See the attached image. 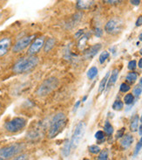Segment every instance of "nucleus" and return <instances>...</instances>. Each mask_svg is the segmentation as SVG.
<instances>
[{
	"mask_svg": "<svg viewBox=\"0 0 142 160\" xmlns=\"http://www.w3.org/2000/svg\"><path fill=\"white\" fill-rule=\"evenodd\" d=\"M39 58L36 56H29L22 58L14 64L12 70L16 74H23L32 70L39 64Z\"/></svg>",
	"mask_w": 142,
	"mask_h": 160,
	"instance_id": "f257e3e1",
	"label": "nucleus"
},
{
	"mask_svg": "<svg viewBox=\"0 0 142 160\" xmlns=\"http://www.w3.org/2000/svg\"><path fill=\"white\" fill-rule=\"evenodd\" d=\"M65 122H66V117H65V114H63V113L57 114L56 116L53 117L50 129H49V133H48L49 138H54L64 128Z\"/></svg>",
	"mask_w": 142,
	"mask_h": 160,
	"instance_id": "f03ea898",
	"label": "nucleus"
},
{
	"mask_svg": "<svg viewBox=\"0 0 142 160\" xmlns=\"http://www.w3.org/2000/svg\"><path fill=\"white\" fill-rule=\"evenodd\" d=\"M59 85V81L58 79L54 77L45 80V82L39 86V88L37 90V95L39 96H45V95L50 94L52 90H54Z\"/></svg>",
	"mask_w": 142,
	"mask_h": 160,
	"instance_id": "7ed1b4c3",
	"label": "nucleus"
},
{
	"mask_svg": "<svg viewBox=\"0 0 142 160\" xmlns=\"http://www.w3.org/2000/svg\"><path fill=\"white\" fill-rule=\"evenodd\" d=\"M22 150V145L19 143H13L0 149V160H8L14 157Z\"/></svg>",
	"mask_w": 142,
	"mask_h": 160,
	"instance_id": "20e7f679",
	"label": "nucleus"
},
{
	"mask_svg": "<svg viewBox=\"0 0 142 160\" xmlns=\"http://www.w3.org/2000/svg\"><path fill=\"white\" fill-rule=\"evenodd\" d=\"M26 125V120L23 117H15L4 124L5 130L11 133H16L23 130Z\"/></svg>",
	"mask_w": 142,
	"mask_h": 160,
	"instance_id": "39448f33",
	"label": "nucleus"
},
{
	"mask_svg": "<svg viewBox=\"0 0 142 160\" xmlns=\"http://www.w3.org/2000/svg\"><path fill=\"white\" fill-rule=\"evenodd\" d=\"M86 132V123L84 122H78L73 131V138L71 140V147L76 148L79 144Z\"/></svg>",
	"mask_w": 142,
	"mask_h": 160,
	"instance_id": "423d86ee",
	"label": "nucleus"
},
{
	"mask_svg": "<svg viewBox=\"0 0 142 160\" xmlns=\"http://www.w3.org/2000/svg\"><path fill=\"white\" fill-rule=\"evenodd\" d=\"M123 28V21L119 18L110 19L105 26V31L109 34L115 35L120 33Z\"/></svg>",
	"mask_w": 142,
	"mask_h": 160,
	"instance_id": "0eeeda50",
	"label": "nucleus"
},
{
	"mask_svg": "<svg viewBox=\"0 0 142 160\" xmlns=\"http://www.w3.org/2000/svg\"><path fill=\"white\" fill-rule=\"evenodd\" d=\"M35 35H30V36H26L23 37L20 39H18L16 44L14 45L12 48V51L14 52H18L23 51L26 48H27L29 45L31 44L32 39H34Z\"/></svg>",
	"mask_w": 142,
	"mask_h": 160,
	"instance_id": "6e6552de",
	"label": "nucleus"
},
{
	"mask_svg": "<svg viewBox=\"0 0 142 160\" xmlns=\"http://www.w3.org/2000/svg\"><path fill=\"white\" fill-rule=\"evenodd\" d=\"M44 42H45V38L44 37L37 38L31 44L30 48L28 49L27 53L30 56H34L35 54L38 53L40 51V49L42 48V47L44 46Z\"/></svg>",
	"mask_w": 142,
	"mask_h": 160,
	"instance_id": "1a4fd4ad",
	"label": "nucleus"
},
{
	"mask_svg": "<svg viewBox=\"0 0 142 160\" xmlns=\"http://www.w3.org/2000/svg\"><path fill=\"white\" fill-rule=\"evenodd\" d=\"M12 40L10 38H4L0 39V56L5 55L11 48Z\"/></svg>",
	"mask_w": 142,
	"mask_h": 160,
	"instance_id": "9d476101",
	"label": "nucleus"
},
{
	"mask_svg": "<svg viewBox=\"0 0 142 160\" xmlns=\"http://www.w3.org/2000/svg\"><path fill=\"white\" fill-rule=\"evenodd\" d=\"M102 46L101 44H96V45H93L92 47H91L89 49H87L86 51V58L87 59H90V58H92L94 57L99 50L101 49Z\"/></svg>",
	"mask_w": 142,
	"mask_h": 160,
	"instance_id": "9b49d317",
	"label": "nucleus"
},
{
	"mask_svg": "<svg viewBox=\"0 0 142 160\" xmlns=\"http://www.w3.org/2000/svg\"><path fill=\"white\" fill-rule=\"evenodd\" d=\"M134 143V137L131 135H125L124 138L121 139V144L123 149H127L131 146V144Z\"/></svg>",
	"mask_w": 142,
	"mask_h": 160,
	"instance_id": "f8f14e48",
	"label": "nucleus"
},
{
	"mask_svg": "<svg viewBox=\"0 0 142 160\" xmlns=\"http://www.w3.org/2000/svg\"><path fill=\"white\" fill-rule=\"evenodd\" d=\"M118 75H119V69L112 70V74L110 76V78L108 79V83H107V88H111L112 86H113L116 82L117 79H118Z\"/></svg>",
	"mask_w": 142,
	"mask_h": 160,
	"instance_id": "ddd939ff",
	"label": "nucleus"
},
{
	"mask_svg": "<svg viewBox=\"0 0 142 160\" xmlns=\"http://www.w3.org/2000/svg\"><path fill=\"white\" fill-rule=\"evenodd\" d=\"M93 3H94L93 1H78L77 8L79 10H86V9L90 8Z\"/></svg>",
	"mask_w": 142,
	"mask_h": 160,
	"instance_id": "4468645a",
	"label": "nucleus"
},
{
	"mask_svg": "<svg viewBox=\"0 0 142 160\" xmlns=\"http://www.w3.org/2000/svg\"><path fill=\"white\" fill-rule=\"evenodd\" d=\"M139 122H140V118H139L138 115H135L134 117H133L132 120H131V124H130V129L133 132H135L138 130Z\"/></svg>",
	"mask_w": 142,
	"mask_h": 160,
	"instance_id": "2eb2a0df",
	"label": "nucleus"
},
{
	"mask_svg": "<svg viewBox=\"0 0 142 160\" xmlns=\"http://www.w3.org/2000/svg\"><path fill=\"white\" fill-rule=\"evenodd\" d=\"M88 39H89V34H86L84 35V36H82V37H80V39L78 41V48L80 50H84V48H85V46H86Z\"/></svg>",
	"mask_w": 142,
	"mask_h": 160,
	"instance_id": "dca6fc26",
	"label": "nucleus"
},
{
	"mask_svg": "<svg viewBox=\"0 0 142 160\" xmlns=\"http://www.w3.org/2000/svg\"><path fill=\"white\" fill-rule=\"evenodd\" d=\"M54 44H55V39H53V38L48 39L46 40V43L45 45V52H49L54 47Z\"/></svg>",
	"mask_w": 142,
	"mask_h": 160,
	"instance_id": "f3484780",
	"label": "nucleus"
},
{
	"mask_svg": "<svg viewBox=\"0 0 142 160\" xmlns=\"http://www.w3.org/2000/svg\"><path fill=\"white\" fill-rule=\"evenodd\" d=\"M108 79H109V72H108L107 74L105 75V77L102 79V81L100 82L99 83V93H101V92H103L104 89H105V88L107 86V82Z\"/></svg>",
	"mask_w": 142,
	"mask_h": 160,
	"instance_id": "a211bd4d",
	"label": "nucleus"
},
{
	"mask_svg": "<svg viewBox=\"0 0 142 160\" xmlns=\"http://www.w3.org/2000/svg\"><path fill=\"white\" fill-rule=\"evenodd\" d=\"M97 74H98V68L96 67H92V68H91L90 69L88 70V72H87V77L90 79V80H92Z\"/></svg>",
	"mask_w": 142,
	"mask_h": 160,
	"instance_id": "6ab92c4d",
	"label": "nucleus"
},
{
	"mask_svg": "<svg viewBox=\"0 0 142 160\" xmlns=\"http://www.w3.org/2000/svg\"><path fill=\"white\" fill-rule=\"evenodd\" d=\"M71 143H70L69 141H67V142H65V145H64V147L62 149V153H63V155L65 157H67L69 155L70 151H71Z\"/></svg>",
	"mask_w": 142,
	"mask_h": 160,
	"instance_id": "aec40b11",
	"label": "nucleus"
},
{
	"mask_svg": "<svg viewBox=\"0 0 142 160\" xmlns=\"http://www.w3.org/2000/svg\"><path fill=\"white\" fill-rule=\"evenodd\" d=\"M137 77H138V74L134 72H132V73H129V74L126 75V81L130 83H134L136 80H137Z\"/></svg>",
	"mask_w": 142,
	"mask_h": 160,
	"instance_id": "412c9836",
	"label": "nucleus"
},
{
	"mask_svg": "<svg viewBox=\"0 0 142 160\" xmlns=\"http://www.w3.org/2000/svg\"><path fill=\"white\" fill-rule=\"evenodd\" d=\"M104 130H105V132L107 135H112V132H113V128H112V124L109 122H106V124L104 126Z\"/></svg>",
	"mask_w": 142,
	"mask_h": 160,
	"instance_id": "4be33fe9",
	"label": "nucleus"
},
{
	"mask_svg": "<svg viewBox=\"0 0 142 160\" xmlns=\"http://www.w3.org/2000/svg\"><path fill=\"white\" fill-rule=\"evenodd\" d=\"M97 160H108V151L107 149L99 152V155Z\"/></svg>",
	"mask_w": 142,
	"mask_h": 160,
	"instance_id": "5701e85b",
	"label": "nucleus"
},
{
	"mask_svg": "<svg viewBox=\"0 0 142 160\" xmlns=\"http://www.w3.org/2000/svg\"><path fill=\"white\" fill-rule=\"evenodd\" d=\"M123 107H124L123 102H122L121 101H119V100H118V101H115L114 103L112 104V108L115 109V110H121V109L123 108Z\"/></svg>",
	"mask_w": 142,
	"mask_h": 160,
	"instance_id": "b1692460",
	"label": "nucleus"
},
{
	"mask_svg": "<svg viewBox=\"0 0 142 160\" xmlns=\"http://www.w3.org/2000/svg\"><path fill=\"white\" fill-rule=\"evenodd\" d=\"M134 96L133 94H127V95H125V97H124V102H125L126 104H132L134 102Z\"/></svg>",
	"mask_w": 142,
	"mask_h": 160,
	"instance_id": "393cba45",
	"label": "nucleus"
},
{
	"mask_svg": "<svg viewBox=\"0 0 142 160\" xmlns=\"http://www.w3.org/2000/svg\"><path fill=\"white\" fill-rule=\"evenodd\" d=\"M108 57H109V52H107V51L102 52H101V54H100V56H99V62H100L101 64H103L104 62L107 60Z\"/></svg>",
	"mask_w": 142,
	"mask_h": 160,
	"instance_id": "a878e982",
	"label": "nucleus"
},
{
	"mask_svg": "<svg viewBox=\"0 0 142 160\" xmlns=\"http://www.w3.org/2000/svg\"><path fill=\"white\" fill-rule=\"evenodd\" d=\"M88 149H89V152L92 154H98L100 152V148L98 145H91Z\"/></svg>",
	"mask_w": 142,
	"mask_h": 160,
	"instance_id": "bb28decb",
	"label": "nucleus"
},
{
	"mask_svg": "<svg viewBox=\"0 0 142 160\" xmlns=\"http://www.w3.org/2000/svg\"><path fill=\"white\" fill-rule=\"evenodd\" d=\"M141 148H142V137H141V138H140V140L139 141V143H137L136 147H135V150H134V156H137V155H138V153L140 152Z\"/></svg>",
	"mask_w": 142,
	"mask_h": 160,
	"instance_id": "cd10ccee",
	"label": "nucleus"
},
{
	"mask_svg": "<svg viewBox=\"0 0 142 160\" xmlns=\"http://www.w3.org/2000/svg\"><path fill=\"white\" fill-rule=\"evenodd\" d=\"M120 89H121V92L125 93V92H128V91L130 90V86L128 85V84H126V83H122V84L121 85Z\"/></svg>",
	"mask_w": 142,
	"mask_h": 160,
	"instance_id": "c85d7f7f",
	"label": "nucleus"
},
{
	"mask_svg": "<svg viewBox=\"0 0 142 160\" xmlns=\"http://www.w3.org/2000/svg\"><path fill=\"white\" fill-rule=\"evenodd\" d=\"M95 138L98 140H102L105 138V133H104L103 131H101V130H99V131H97L95 133Z\"/></svg>",
	"mask_w": 142,
	"mask_h": 160,
	"instance_id": "c756f323",
	"label": "nucleus"
},
{
	"mask_svg": "<svg viewBox=\"0 0 142 160\" xmlns=\"http://www.w3.org/2000/svg\"><path fill=\"white\" fill-rule=\"evenodd\" d=\"M136 67H137V63H136V61H129V63H128V68L130 70H134L136 68Z\"/></svg>",
	"mask_w": 142,
	"mask_h": 160,
	"instance_id": "7c9ffc66",
	"label": "nucleus"
},
{
	"mask_svg": "<svg viewBox=\"0 0 142 160\" xmlns=\"http://www.w3.org/2000/svg\"><path fill=\"white\" fill-rule=\"evenodd\" d=\"M13 160H28V155L27 154H21L16 157Z\"/></svg>",
	"mask_w": 142,
	"mask_h": 160,
	"instance_id": "2f4dec72",
	"label": "nucleus"
},
{
	"mask_svg": "<svg viewBox=\"0 0 142 160\" xmlns=\"http://www.w3.org/2000/svg\"><path fill=\"white\" fill-rule=\"evenodd\" d=\"M142 92V88L140 87H137V88H135L134 89V95L135 96H140V94H141Z\"/></svg>",
	"mask_w": 142,
	"mask_h": 160,
	"instance_id": "473e14b6",
	"label": "nucleus"
},
{
	"mask_svg": "<svg viewBox=\"0 0 142 160\" xmlns=\"http://www.w3.org/2000/svg\"><path fill=\"white\" fill-rule=\"evenodd\" d=\"M102 34H103V32H102V30H101L100 28H96V29H95V36H96V37L99 38V37L102 36Z\"/></svg>",
	"mask_w": 142,
	"mask_h": 160,
	"instance_id": "72a5a7b5",
	"label": "nucleus"
},
{
	"mask_svg": "<svg viewBox=\"0 0 142 160\" xmlns=\"http://www.w3.org/2000/svg\"><path fill=\"white\" fill-rule=\"evenodd\" d=\"M124 131H125V129H124V128H122L121 130H119L118 133H117V138H121V137L123 136V134H124Z\"/></svg>",
	"mask_w": 142,
	"mask_h": 160,
	"instance_id": "f704fd0d",
	"label": "nucleus"
},
{
	"mask_svg": "<svg viewBox=\"0 0 142 160\" xmlns=\"http://www.w3.org/2000/svg\"><path fill=\"white\" fill-rule=\"evenodd\" d=\"M142 26V16H140L136 21V26Z\"/></svg>",
	"mask_w": 142,
	"mask_h": 160,
	"instance_id": "c9c22d12",
	"label": "nucleus"
},
{
	"mask_svg": "<svg viewBox=\"0 0 142 160\" xmlns=\"http://www.w3.org/2000/svg\"><path fill=\"white\" fill-rule=\"evenodd\" d=\"M130 3L132 4H134V5H139V4H140V0H131Z\"/></svg>",
	"mask_w": 142,
	"mask_h": 160,
	"instance_id": "e433bc0d",
	"label": "nucleus"
},
{
	"mask_svg": "<svg viewBox=\"0 0 142 160\" xmlns=\"http://www.w3.org/2000/svg\"><path fill=\"white\" fill-rule=\"evenodd\" d=\"M140 129H139V134L142 136V115L140 117Z\"/></svg>",
	"mask_w": 142,
	"mask_h": 160,
	"instance_id": "4c0bfd02",
	"label": "nucleus"
},
{
	"mask_svg": "<svg viewBox=\"0 0 142 160\" xmlns=\"http://www.w3.org/2000/svg\"><path fill=\"white\" fill-rule=\"evenodd\" d=\"M79 104H80V101H78L77 102L75 103L74 108H73V112H76V111H77V109L78 108V106H79Z\"/></svg>",
	"mask_w": 142,
	"mask_h": 160,
	"instance_id": "58836bf2",
	"label": "nucleus"
},
{
	"mask_svg": "<svg viewBox=\"0 0 142 160\" xmlns=\"http://www.w3.org/2000/svg\"><path fill=\"white\" fill-rule=\"evenodd\" d=\"M83 33H84L83 30H79V32H77V33L75 34V37H76V38H79V36L83 34Z\"/></svg>",
	"mask_w": 142,
	"mask_h": 160,
	"instance_id": "ea45409f",
	"label": "nucleus"
},
{
	"mask_svg": "<svg viewBox=\"0 0 142 160\" xmlns=\"http://www.w3.org/2000/svg\"><path fill=\"white\" fill-rule=\"evenodd\" d=\"M105 3H107V4H116V3H120V1H109V0H107L105 1Z\"/></svg>",
	"mask_w": 142,
	"mask_h": 160,
	"instance_id": "a19ab883",
	"label": "nucleus"
},
{
	"mask_svg": "<svg viewBox=\"0 0 142 160\" xmlns=\"http://www.w3.org/2000/svg\"><path fill=\"white\" fill-rule=\"evenodd\" d=\"M138 66L139 68H142V58L139 61V63H138Z\"/></svg>",
	"mask_w": 142,
	"mask_h": 160,
	"instance_id": "79ce46f5",
	"label": "nucleus"
},
{
	"mask_svg": "<svg viewBox=\"0 0 142 160\" xmlns=\"http://www.w3.org/2000/svg\"><path fill=\"white\" fill-rule=\"evenodd\" d=\"M139 39H140V41H142V33H140V36H139Z\"/></svg>",
	"mask_w": 142,
	"mask_h": 160,
	"instance_id": "37998d69",
	"label": "nucleus"
},
{
	"mask_svg": "<svg viewBox=\"0 0 142 160\" xmlns=\"http://www.w3.org/2000/svg\"><path fill=\"white\" fill-rule=\"evenodd\" d=\"M140 85L142 87V77L140 78Z\"/></svg>",
	"mask_w": 142,
	"mask_h": 160,
	"instance_id": "c03bdc74",
	"label": "nucleus"
},
{
	"mask_svg": "<svg viewBox=\"0 0 142 160\" xmlns=\"http://www.w3.org/2000/svg\"><path fill=\"white\" fill-rule=\"evenodd\" d=\"M140 54H141V55H142V48H141V49H140Z\"/></svg>",
	"mask_w": 142,
	"mask_h": 160,
	"instance_id": "a18cd8bd",
	"label": "nucleus"
},
{
	"mask_svg": "<svg viewBox=\"0 0 142 160\" xmlns=\"http://www.w3.org/2000/svg\"><path fill=\"white\" fill-rule=\"evenodd\" d=\"M86 96H85V97H84V99H83V102H85V101H86Z\"/></svg>",
	"mask_w": 142,
	"mask_h": 160,
	"instance_id": "49530a36",
	"label": "nucleus"
},
{
	"mask_svg": "<svg viewBox=\"0 0 142 160\" xmlns=\"http://www.w3.org/2000/svg\"><path fill=\"white\" fill-rule=\"evenodd\" d=\"M1 17H2V13H0V18H1Z\"/></svg>",
	"mask_w": 142,
	"mask_h": 160,
	"instance_id": "de8ad7c7",
	"label": "nucleus"
},
{
	"mask_svg": "<svg viewBox=\"0 0 142 160\" xmlns=\"http://www.w3.org/2000/svg\"><path fill=\"white\" fill-rule=\"evenodd\" d=\"M84 160H90V159H88V158H85V159Z\"/></svg>",
	"mask_w": 142,
	"mask_h": 160,
	"instance_id": "09e8293b",
	"label": "nucleus"
}]
</instances>
